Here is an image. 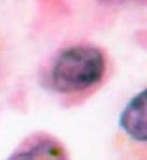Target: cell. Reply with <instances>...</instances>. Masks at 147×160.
Instances as JSON below:
<instances>
[{"label": "cell", "mask_w": 147, "mask_h": 160, "mask_svg": "<svg viewBox=\"0 0 147 160\" xmlns=\"http://www.w3.org/2000/svg\"><path fill=\"white\" fill-rule=\"evenodd\" d=\"M109 75V58L94 43H70L43 66L40 83L64 104H79L94 94Z\"/></svg>", "instance_id": "1"}, {"label": "cell", "mask_w": 147, "mask_h": 160, "mask_svg": "<svg viewBox=\"0 0 147 160\" xmlns=\"http://www.w3.org/2000/svg\"><path fill=\"white\" fill-rule=\"evenodd\" d=\"M115 149L119 160H147V87L123 106L117 117Z\"/></svg>", "instance_id": "2"}, {"label": "cell", "mask_w": 147, "mask_h": 160, "mask_svg": "<svg viewBox=\"0 0 147 160\" xmlns=\"http://www.w3.org/2000/svg\"><path fill=\"white\" fill-rule=\"evenodd\" d=\"M6 160H72L68 149L64 143L47 134V132H36L25 138Z\"/></svg>", "instance_id": "3"}, {"label": "cell", "mask_w": 147, "mask_h": 160, "mask_svg": "<svg viewBox=\"0 0 147 160\" xmlns=\"http://www.w3.org/2000/svg\"><path fill=\"white\" fill-rule=\"evenodd\" d=\"M102 2H124V0H102Z\"/></svg>", "instance_id": "4"}]
</instances>
